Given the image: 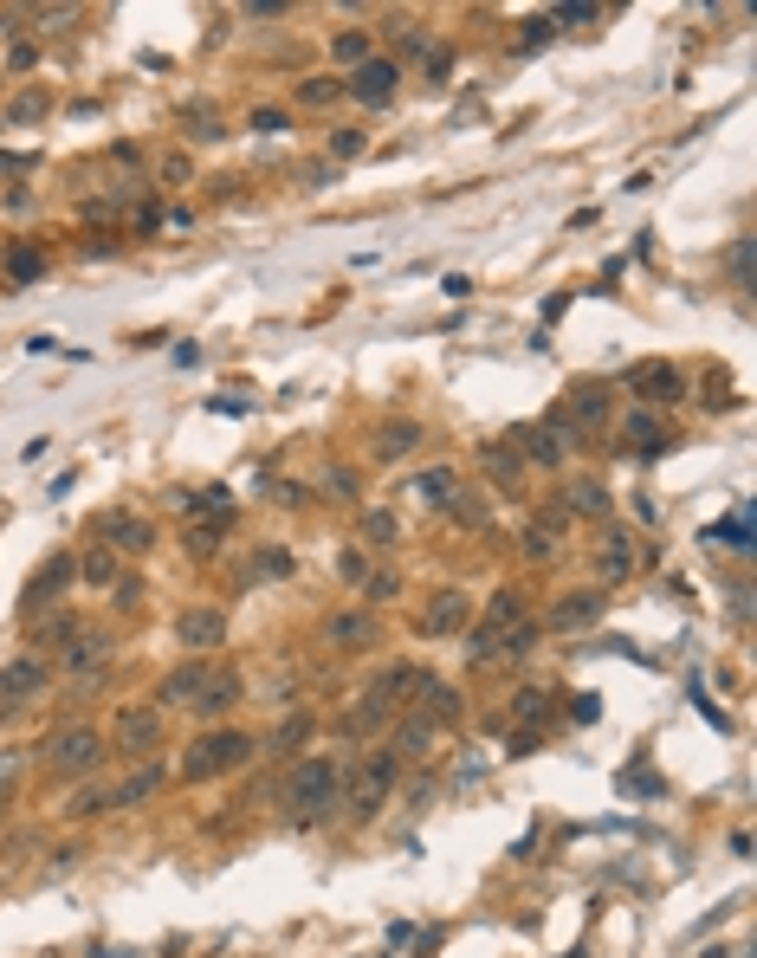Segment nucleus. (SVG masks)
Here are the masks:
<instances>
[{"label":"nucleus","mask_w":757,"mask_h":958,"mask_svg":"<svg viewBox=\"0 0 757 958\" xmlns=\"http://www.w3.org/2000/svg\"><path fill=\"white\" fill-rule=\"evenodd\" d=\"M421 72H428V78H447V72H453V52L440 46V39H428V46H421Z\"/></svg>","instance_id":"44"},{"label":"nucleus","mask_w":757,"mask_h":958,"mask_svg":"<svg viewBox=\"0 0 757 958\" xmlns=\"http://www.w3.org/2000/svg\"><path fill=\"white\" fill-rule=\"evenodd\" d=\"M596 564H602V577L609 583H628L641 570V551H635V538H628V531H609V544H602L596 551Z\"/></svg>","instance_id":"17"},{"label":"nucleus","mask_w":757,"mask_h":958,"mask_svg":"<svg viewBox=\"0 0 757 958\" xmlns=\"http://www.w3.org/2000/svg\"><path fill=\"white\" fill-rule=\"evenodd\" d=\"M602 609H609V596H602V590H570L557 609H550V628H563V635H570V628H589Z\"/></svg>","instance_id":"16"},{"label":"nucleus","mask_w":757,"mask_h":958,"mask_svg":"<svg viewBox=\"0 0 757 958\" xmlns=\"http://www.w3.org/2000/svg\"><path fill=\"white\" fill-rule=\"evenodd\" d=\"M156 784H162V771H156V764H143V771H130L123 784H110V803H117V810H130V803L156 797Z\"/></svg>","instance_id":"22"},{"label":"nucleus","mask_w":757,"mask_h":958,"mask_svg":"<svg viewBox=\"0 0 757 958\" xmlns=\"http://www.w3.org/2000/svg\"><path fill=\"white\" fill-rule=\"evenodd\" d=\"M363 149H369V143H363V130H337V136H330V156H337V162L363 156Z\"/></svg>","instance_id":"46"},{"label":"nucleus","mask_w":757,"mask_h":958,"mask_svg":"<svg viewBox=\"0 0 757 958\" xmlns=\"http://www.w3.org/2000/svg\"><path fill=\"white\" fill-rule=\"evenodd\" d=\"M182 512H227V486H201V492H182Z\"/></svg>","instance_id":"37"},{"label":"nucleus","mask_w":757,"mask_h":958,"mask_svg":"<svg viewBox=\"0 0 757 958\" xmlns=\"http://www.w3.org/2000/svg\"><path fill=\"white\" fill-rule=\"evenodd\" d=\"M415 441H421V428H415V421H389V428H382V441H376V454H382V460H395V454H415Z\"/></svg>","instance_id":"29"},{"label":"nucleus","mask_w":757,"mask_h":958,"mask_svg":"<svg viewBox=\"0 0 757 958\" xmlns=\"http://www.w3.org/2000/svg\"><path fill=\"white\" fill-rule=\"evenodd\" d=\"M324 486H330V492H337V499H356V473H343V467H337V473H330V479H324Z\"/></svg>","instance_id":"50"},{"label":"nucleus","mask_w":757,"mask_h":958,"mask_svg":"<svg viewBox=\"0 0 757 958\" xmlns=\"http://www.w3.org/2000/svg\"><path fill=\"white\" fill-rule=\"evenodd\" d=\"M628 441H635L641 454L667 447V428H660V415H654V408H635V415H628Z\"/></svg>","instance_id":"26"},{"label":"nucleus","mask_w":757,"mask_h":958,"mask_svg":"<svg viewBox=\"0 0 757 958\" xmlns=\"http://www.w3.org/2000/svg\"><path fill=\"white\" fill-rule=\"evenodd\" d=\"M208 674H214V667L188 654L182 667H169V674H162V687H156V706H195V700H201V687H208Z\"/></svg>","instance_id":"12"},{"label":"nucleus","mask_w":757,"mask_h":958,"mask_svg":"<svg viewBox=\"0 0 757 958\" xmlns=\"http://www.w3.org/2000/svg\"><path fill=\"white\" fill-rule=\"evenodd\" d=\"M285 570H292V551H279V544H266L253 557V577H285Z\"/></svg>","instance_id":"41"},{"label":"nucleus","mask_w":757,"mask_h":958,"mask_svg":"<svg viewBox=\"0 0 757 958\" xmlns=\"http://www.w3.org/2000/svg\"><path fill=\"white\" fill-rule=\"evenodd\" d=\"M39 272H46V259H39L33 246H13V253H7V279H13V285H33Z\"/></svg>","instance_id":"34"},{"label":"nucleus","mask_w":757,"mask_h":958,"mask_svg":"<svg viewBox=\"0 0 757 958\" xmlns=\"http://www.w3.org/2000/svg\"><path fill=\"white\" fill-rule=\"evenodd\" d=\"M110 667V635H72L65 641V674L72 680H91Z\"/></svg>","instance_id":"14"},{"label":"nucleus","mask_w":757,"mask_h":958,"mask_svg":"<svg viewBox=\"0 0 757 958\" xmlns=\"http://www.w3.org/2000/svg\"><path fill=\"white\" fill-rule=\"evenodd\" d=\"M46 104H52L46 91H39V85H26L20 98L7 104V123H13V130H26V123H39V117H46Z\"/></svg>","instance_id":"27"},{"label":"nucleus","mask_w":757,"mask_h":958,"mask_svg":"<svg viewBox=\"0 0 757 958\" xmlns=\"http://www.w3.org/2000/svg\"><path fill=\"white\" fill-rule=\"evenodd\" d=\"M343 98V78H305V85H298V104H305V111H324V104H337Z\"/></svg>","instance_id":"31"},{"label":"nucleus","mask_w":757,"mask_h":958,"mask_svg":"<svg viewBox=\"0 0 757 958\" xmlns=\"http://www.w3.org/2000/svg\"><path fill=\"white\" fill-rule=\"evenodd\" d=\"M311 732H318V719H311V713H285L279 732H272V751H298Z\"/></svg>","instance_id":"28"},{"label":"nucleus","mask_w":757,"mask_h":958,"mask_svg":"<svg viewBox=\"0 0 757 958\" xmlns=\"http://www.w3.org/2000/svg\"><path fill=\"white\" fill-rule=\"evenodd\" d=\"M628 389H635L648 408H667V402H680V395H686L673 363H635V369H628Z\"/></svg>","instance_id":"10"},{"label":"nucleus","mask_w":757,"mask_h":958,"mask_svg":"<svg viewBox=\"0 0 757 958\" xmlns=\"http://www.w3.org/2000/svg\"><path fill=\"white\" fill-rule=\"evenodd\" d=\"M725 266H732V285H751V240L745 234L725 246Z\"/></svg>","instance_id":"40"},{"label":"nucleus","mask_w":757,"mask_h":958,"mask_svg":"<svg viewBox=\"0 0 757 958\" xmlns=\"http://www.w3.org/2000/svg\"><path fill=\"white\" fill-rule=\"evenodd\" d=\"M240 693H246V680H240V674H227V667H220V674H208V687H201V700H195V713H201V719H214V725H220V719H227V713H233V706H240Z\"/></svg>","instance_id":"15"},{"label":"nucleus","mask_w":757,"mask_h":958,"mask_svg":"<svg viewBox=\"0 0 757 958\" xmlns=\"http://www.w3.org/2000/svg\"><path fill=\"white\" fill-rule=\"evenodd\" d=\"M395 85H402V65H395V59H369V65H356V72L343 78V91H350L356 104H369V111H376V104H389Z\"/></svg>","instance_id":"7"},{"label":"nucleus","mask_w":757,"mask_h":958,"mask_svg":"<svg viewBox=\"0 0 757 958\" xmlns=\"http://www.w3.org/2000/svg\"><path fill=\"white\" fill-rule=\"evenodd\" d=\"M78 628H72V615H46V622H39V641H72Z\"/></svg>","instance_id":"48"},{"label":"nucleus","mask_w":757,"mask_h":958,"mask_svg":"<svg viewBox=\"0 0 757 958\" xmlns=\"http://www.w3.org/2000/svg\"><path fill=\"white\" fill-rule=\"evenodd\" d=\"M589 20H596V7H589V0H570V7L550 13V26H589Z\"/></svg>","instance_id":"47"},{"label":"nucleus","mask_w":757,"mask_h":958,"mask_svg":"<svg viewBox=\"0 0 757 958\" xmlns=\"http://www.w3.org/2000/svg\"><path fill=\"white\" fill-rule=\"evenodd\" d=\"M104 810H117V803H110V790H78V797L65 803V816H104Z\"/></svg>","instance_id":"38"},{"label":"nucleus","mask_w":757,"mask_h":958,"mask_svg":"<svg viewBox=\"0 0 757 958\" xmlns=\"http://www.w3.org/2000/svg\"><path fill=\"white\" fill-rule=\"evenodd\" d=\"M98 764H104V732H98V725H65V732H52L46 771H59V777H91Z\"/></svg>","instance_id":"4"},{"label":"nucleus","mask_w":757,"mask_h":958,"mask_svg":"<svg viewBox=\"0 0 757 958\" xmlns=\"http://www.w3.org/2000/svg\"><path fill=\"white\" fill-rule=\"evenodd\" d=\"M337 577L350 583V590H363V583H369V557L363 551H337Z\"/></svg>","instance_id":"39"},{"label":"nucleus","mask_w":757,"mask_h":958,"mask_svg":"<svg viewBox=\"0 0 757 958\" xmlns=\"http://www.w3.org/2000/svg\"><path fill=\"white\" fill-rule=\"evenodd\" d=\"M78 577H85L91 590H117V551H104V544H98V551H85V557H78Z\"/></svg>","instance_id":"24"},{"label":"nucleus","mask_w":757,"mask_h":958,"mask_svg":"<svg viewBox=\"0 0 757 958\" xmlns=\"http://www.w3.org/2000/svg\"><path fill=\"white\" fill-rule=\"evenodd\" d=\"M609 408H615V389H609V382H570V408H557V415L570 421V434H576V428H602V421H609Z\"/></svg>","instance_id":"9"},{"label":"nucleus","mask_w":757,"mask_h":958,"mask_svg":"<svg viewBox=\"0 0 757 958\" xmlns=\"http://www.w3.org/2000/svg\"><path fill=\"white\" fill-rule=\"evenodd\" d=\"M91 538H98L104 551H117V557H143L149 544H156V525H149L143 512H104L98 525H91Z\"/></svg>","instance_id":"5"},{"label":"nucleus","mask_w":757,"mask_h":958,"mask_svg":"<svg viewBox=\"0 0 757 958\" xmlns=\"http://www.w3.org/2000/svg\"><path fill=\"white\" fill-rule=\"evenodd\" d=\"M156 738H162V706H123V713H117V751L143 758Z\"/></svg>","instance_id":"11"},{"label":"nucleus","mask_w":757,"mask_h":958,"mask_svg":"<svg viewBox=\"0 0 757 958\" xmlns=\"http://www.w3.org/2000/svg\"><path fill=\"white\" fill-rule=\"evenodd\" d=\"M136 602H143V583H136V577H117V609H136Z\"/></svg>","instance_id":"49"},{"label":"nucleus","mask_w":757,"mask_h":958,"mask_svg":"<svg viewBox=\"0 0 757 958\" xmlns=\"http://www.w3.org/2000/svg\"><path fill=\"white\" fill-rule=\"evenodd\" d=\"M175 635H182L188 654H208V648L227 641V622H220V609H188L182 622H175Z\"/></svg>","instance_id":"13"},{"label":"nucleus","mask_w":757,"mask_h":958,"mask_svg":"<svg viewBox=\"0 0 757 958\" xmlns=\"http://www.w3.org/2000/svg\"><path fill=\"white\" fill-rule=\"evenodd\" d=\"M330 52H337V59L356 72V65H369V33H363V26H343V33L330 39Z\"/></svg>","instance_id":"30"},{"label":"nucleus","mask_w":757,"mask_h":958,"mask_svg":"<svg viewBox=\"0 0 757 958\" xmlns=\"http://www.w3.org/2000/svg\"><path fill=\"white\" fill-rule=\"evenodd\" d=\"M182 551H188V557H201V564H208V557L220 551V525H188V531H182Z\"/></svg>","instance_id":"35"},{"label":"nucleus","mask_w":757,"mask_h":958,"mask_svg":"<svg viewBox=\"0 0 757 958\" xmlns=\"http://www.w3.org/2000/svg\"><path fill=\"white\" fill-rule=\"evenodd\" d=\"M434 738H440V719H428V713H408L395 725V751H402V758H428Z\"/></svg>","instance_id":"19"},{"label":"nucleus","mask_w":757,"mask_h":958,"mask_svg":"<svg viewBox=\"0 0 757 958\" xmlns=\"http://www.w3.org/2000/svg\"><path fill=\"white\" fill-rule=\"evenodd\" d=\"M72 577H78V557H65V551H59V557H52L46 570H33V583H26V596H33L39 609H46V602H59V590H65V583H72Z\"/></svg>","instance_id":"18"},{"label":"nucleus","mask_w":757,"mask_h":958,"mask_svg":"<svg viewBox=\"0 0 757 958\" xmlns=\"http://www.w3.org/2000/svg\"><path fill=\"white\" fill-rule=\"evenodd\" d=\"M253 751H259V745H253L246 732H233V725H214V732H201L195 745L182 751V784H214V777L240 771Z\"/></svg>","instance_id":"3"},{"label":"nucleus","mask_w":757,"mask_h":958,"mask_svg":"<svg viewBox=\"0 0 757 958\" xmlns=\"http://www.w3.org/2000/svg\"><path fill=\"white\" fill-rule=\"evenodd\" d=\"M512 725H525V732L512 738V758H525V751H531V725H544V693L538 687L512 693Z\"/></svg>","instance_id":"20"},{"label":"nucleus","mask_w":757,"mask_h":958,"mask_svg":"<svg viewBox=\"0 0 757 958\" xmlns=\"http://www.w3.org/2000/svg\"><path fill=\"white\" fill-rule=\"evenodd\" d=\"M46 680H52V667L39 661V654H20V661H7L0 667V706H33L39 693H46Z\"/></svg>","instance_id":"6"},{"label":"nucleus","mask_w":757,"mask_h":958,"mask_svg":"<svg viewBox=\"0 0 757 958\" xmlns=\"http://www.w3.org/2000/svg\"><path fill=\"white\" fill-rule=\"evenodd\" d=\"M460 628H473V596L466 590H434L428 609H421V635H460Z\"/></svg>","instance_id":"8"},{"label":"nucleus","mask_w":757,"mask_h":958,"mask_svg":"<svg viewBox=\"0 0 757 958\" xmlns=\"http://www.w3.org/2000/svg\"><path fill=\"white\" fill-rule=\"evenodd\" d=\"M395 784H402V751H395V745L369 751V758L350 771V784H343V810H350V823H369V816L395 797Z\"/></svg>","instance_id":"2"},{"label":"nucleus","mask_w":757,"mask_h":958,"mask_svg":"<svg viewBox=\"0 0 757 958\" xmlns=\"http://www.w3.org/2000/svg\"><path fill=\"white\" fill-rule=\"evenodd\" d=\"M479 467H486V479H492L499 492H512V479H518V467H525V460H518V447L486 441V447H479Z\"/></svg>","instance_id":"21"},{"label":"nucleus","mask_w":757,"mask_h":958,"mask_svg":"<svg viewBox=\"0 0 757 958\" xmlns=\"http://www.w3.org/2000/svg\"><path fill=\"white\" fill-rule=\"evenodd\" d=\"M363 538L376 544V551H389V544L402 538V525H395V512H369V518H363Z\"/></svg>","instance_id":"36"},{"label":"nucleus","mask_w":757,"mask_h":958,"mask_svg":"<svg viewBox=\"0 0 757 958\" xmlns=\"http://www.w3.org/2000/svg\"><path fill=\"white\" fill-rule=\"evenodd\" d=\"M13 777H20V751H0V790H7Z\"/></svg>","instance_id":"51"},{"label":"nucleus","mask_w":757,"mask_h":958,"mask_svg":"<svg viewBox=\"0 0 757 958\" xmlns=\"http://www.w3.org/2000/svg\"><path fill=\"white\" fill-rule=\"evenodd\" d=\"M563 505H570V512H583V518H602V512H609V486H602V479H576Z\"/></svg>","instance_id":"25"},{"label":"nucleus","mask_w":757,"mask_h":958,"mask_svg":"<svg viewBox=\"0 0 757 958\" xmlns=\"http://www.w3.org/2000/svg\"><path fill=\"white\" fill-rule=\"evenodd\" d=\"M363 596H369V602H389V596H402V577H395V570H369Z\"/></svg>","instance_id":"42"},{"label":"nucleus","mask_w":757,"mask_h":958,"mask_svg":"<svg viewBox=\"0 0 757 958\" xmlns=\"http://www.w3.org/2000/svg\"><path fill=\"white\" fill-rule=\"evenodd\" d=\"M324 635L337 641V648H343V641H376V615H363V609L350 615V609H343V615H330V622H324Z\"/></svg>","instance_id":"23"},{"label":"nucleus","mask_w":757,"mask_h":958,"mask_svg":"<svg viewBox=\"0 0 757 958\" xmlns=\"http://www.w3.org/2000/svg\"><path fill=\"white\" fill-rule=\"evenodd\" d=\"M550 551H557V538H550V525H544V518H538V525H531V531H525V557H538V564H544V557H550Z\"/></svg>","instance_id":"45"},{"label":"nucleus","mask_w":757,"mask_h":958,"mask_svg":"<svg viewBox=\"0 0 757 958\" xmlns=\"http://www.w3.org/2000/svg\"><path fill=\"white\" fill-rule=\"evenodd\" d=\"M531 648H538V622H518V628H505V635H499V654H505V661H525ZM499 654H492V661H499Z\"/></svg>","instance_id":"33"},{"label":"nucleus","mask_w":757,"mask_h":958,"mask_svg":"<svg viewBox=\"0 0 757 958\" xmlns=\"http://www.w3.org/2000/svg\"><path fill=\"white\" fill-rule=\"evenodd\" d=\"M246 130H259V136H279V130H292V117H285V111H272V104H259V111L246 117Z\"/></svg>","instance_id":"43"},{"label":"nucleus","mask_w":757,"mask_h":958,"mask_svg":"<svg viewBox=\"0 0 757 958\" xmlns=\"http://www.w3.org/2000/svg\"><path fill=\"white\" fill-rule=\"evenodd\" d=\"M285 803H292L298 823H318L343 803V764L337 758H298L285 777Z\"/></svg>","instance_id":"1"},{"label":"nucleus","mask_w":757,"mask_h":958,"mask_svg":"<svg viewBox=\"0 0 757 958\" xmlns=\"http://www.w3.org/2000/svg\"><path fill=\"white\" fill-rule=\"evenodd\" d=\"M415 492H421V499H434V505H453V499H460V479H453L447 467H434V473L415 479Z\"/></svg>","instance_id":"32"}]
</instances>
